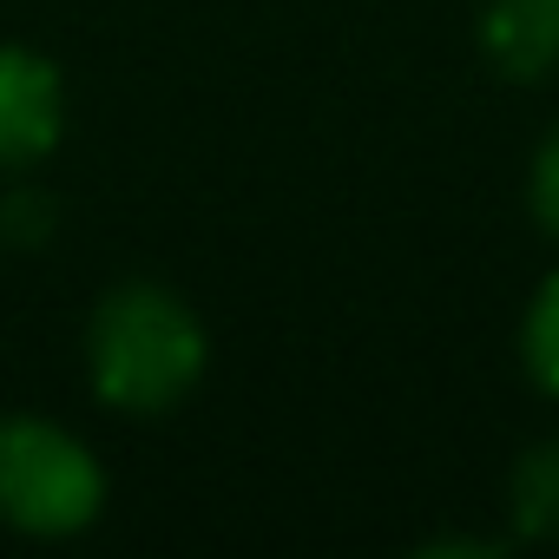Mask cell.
<instances>
[{
    "label": "cell",
    "mask_w": 559,
    "mask_h": 559,
    "mask_svg": "<svg viewBox=\"0 0 559 559\" xmlns=\"http://www.w3.org/2000/svg\"><path fill=\"white\" fill-rule=\"evenodd\" d=\"M99 507H106V474L86 454V441L34 415L0 421V520L40 539H60V533L93 526Z\"/></svg>",
    "instance_id": "obj_2"
},
{
    "label": "cell",
    "mask_w": 559,
    "mask_h": 559,
    "mask_svg": "<svg viewBox=\"0 0 559 559\" xmlns=\"http://www.w3.org/2000/svg\"><path fill=\"white\" fill-rule=\"evenodd\" d=\"M513 526L526 539H552L559 533V441L533 448L513 467Z\"/></svg>",
    "instance_id": "obj_5"
},
{
    "label": "cell",
    "mask_w": 559,
    "mask_h": 559,
    "mask_svg": "<svg viewBox=\"0 0 559 559\" xmlns=\"http://www.w3.org/2000/svg\"><path fill=\"white\" fill-rule=\"evenodd\" d=\"M480 47L507 80H539L559 67V0H487Z\"/></svg>",
    "instance_id": "obj_4"
},
{
    "label": "cell",
    "mask_w": 559,
    "mask_h": 559,
    "mask_svg": "<svg viewBox=\"0 0 559 559\" xmlns=\"http://www.w3.org/2000/svg\"><path fill=\"white\" fill-rule=\"evenodd\" d=\"M60 145V73L40 53L0 47V165H34Z\"/></svg>",
    "instance_id": "obj_3"
},
{
    "label": "cell",
    "mask_w": 559,
    "mask_h": 559,
    "mask_svg": "<svg viewBox=\"0 0 559 559\" xmlns=\"http://www.w3.org/2000/svg\"><path fill=\"white\" fill-rule=\"evenodd\" d=\"M533 211H539V224L559 237V132L546 139V152H539V165H533Z\"/></svg>",
    "instance_id": "obj_7"
},
{
    "label": "cell",
    "mask_w": 559,
    "mask_h": 559,
    "mask_svg": "<svg viewBox=\"0 0 559 559\" xmlns=\"http://www.w3.org/2000/svg\"><path fill=\"white\" fill-rule=\"evenodd\" d=\"M86 376L93 389L126 408V415H158L191 395L204 376V330L198 317L158 290V284H126L93 310L86 330Z\"/></svg>",
    "instance_id": "obj_1"
},
{
    "label": "cell",
    "mask_w": 559,
    "mask_h": 559,
    "mask_svg": "<svg viewBox=\"0 0 559 559\" xmlns=\"http://www.w3.org/2000/svg\"><path fill=\"white\" fill-rule=\"evenodd\" d=\"M526 369L539 376V389L559 395V276H546V290L526 310Z\"/></svg>",
    "instance_id": "obj_6"
}]
</instances>
